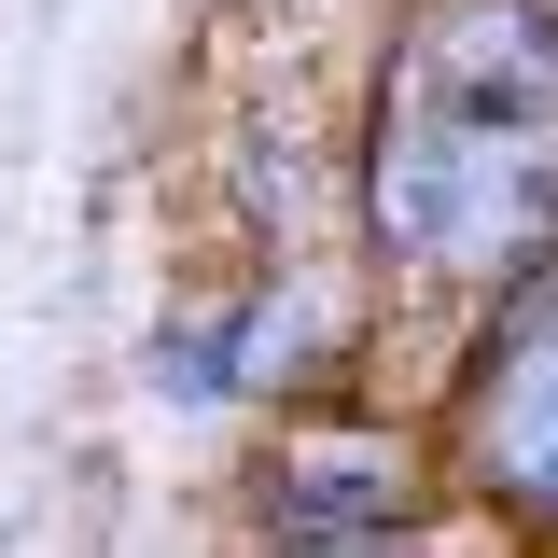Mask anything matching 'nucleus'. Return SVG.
Returning <instances> with one entry per match:
<instances>
[{
  "mask_svg": "<svg viewBox=\"0 0 558 558\" xmlns=\"http://www.w3.org/2000/svg\"><path fill=\"white\" fill-rule=\"evenodd\" d=\"M377 238L502 279L558 238V0H418L377 98Z\"/></svg>",
  "mask_w": 558,
  "mask_h": 558,
  "instance_id": "f257e3e1",
  "label": "nucleus"
},
{
  "mask_svg": "<svg viewBox=\"0 0 558 558\" xmlns=\"http://www.w3.org/2000/svg\"><path fill=\"white\" fill-rule=\"evenodd\" d=\"M475 475L502 502L558 517V293L488 349V377H475Z\"/></svg>",
  "mask_w": 558,
  "mask_h": 558,
  "instance_id": "f03ea898",
  "label": "nucleus"
},
{
  "mask_svg": "<svg viewBox=\"0 0 558 558\" xmlns=\"http://www.w3.org/2000/svg\"><path fill=\"white\" fill-rule=\"evenodd\" d=\"M266 517L279 531H377V517H405V461L391 447H293L266 475Z\"/></svg>",
  "mask_w": 558,
  "mask_h": 558,
  "instance_id": "7ed1b4c3",
  "label": "nucleus"
},
{
  "mask_svg": "<svg viewBox=\"0 0 558 558\" xmlns=\"http://www.w3.org/2000/svg\"><path fill=\"white\" fill-rule=\"evenodd\" d=\"M307 558H336V545H307Z\"/></svg>",
  "mask_w": 558,
  "mask_h": 558,
  "instance_id": "20e7f679",
  "label": "nucleus"
}]
</instances>
